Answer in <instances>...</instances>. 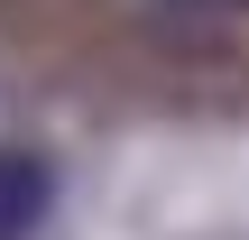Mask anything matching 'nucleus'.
Returning a JSON list of instances; mask_svg holds the SVG:
<instances>
[{
  "label": "nucleus",
  "instance_id": "nucleus-2",
  "mask_svg": "<svg viewBox=\"0 0 249 240\" xmlns=\"http://www.w3.org/2000/svg\"><path fill=\"white\" fill-rule=\"evenodd\" d=\"M176 9H249V0H176Z\"/></svg>",
  "mask_w": 249,
  "mask_h": 240
},
{
  "label": "nucleus",
  "instance_id": "nucleus-1",
  "mask_svg": "<svg viewBox=\"0 0 249 240\" xmlns=\"http://www.w3.org/2000/svg\"><path fill=\"white\" fill-rule=\"evenodd\" d=\"M55 203V166L37 148H0V240H28Z\"/></svg>",
  "mask_w": 249,
  "mask_h": 240
}]
</instances>
